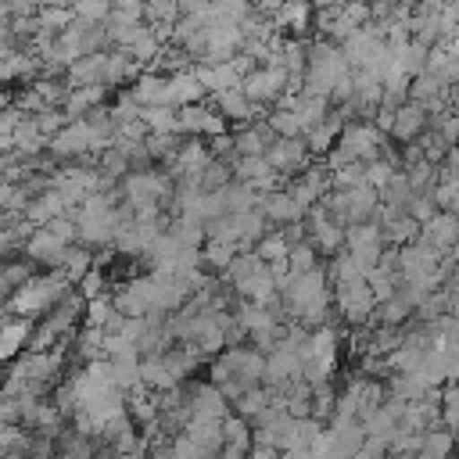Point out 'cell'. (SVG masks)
<instances>
[{
    "label": "cell",
    "mask_w": 459,
    "mask_h": 459,
    "mask_svg": "<svg viewBox=\"0 0 459 459\" xmlns=\"http://www.w3.org/2000/svg\"><path fill=\"white\" fill-rule=\"evenodd\" d=\"M273 126H276L280 133H294V129H298L301 122H298L294 115H276V118H273Z\"/></svg>",
    "instance_id": "cell-15"
},
{
    "label": "cell",
    "mask_w": 459,
    "mask_h": 459,
    "mask_svg": "<svg viewBox=\"0 0 459 459\" xmlns=\"http://www.w3.org/2000/svg\"><path fill=\"white\" fill-rule=\"evenodd\" d=\"M197 82H201V86H212V90H222V93H226V90H237V82H240V79H237V72H233V68L222 61V65H212V68H204V72L197 75Z\"/></svg>",
    "instance_id": "cell-2"
},
{
    "label": "cell",
    "mask_w": 459,
    "mask_h": 459,
    "mask_svg": "<svg viewBox=\"0 0 459 459\" xmlns=\"http://www.w3.org/2000/svg\"><path fill=\"white\" fill-rule=\"evenodd\" d=\"M273 165H280V169H294V165H301V147H298L294 140L276 143V151H273Z\"/></svg>",
    "instance_id": "cell-8"
},
{
    "label": "cell",
    "mask_w": 459,
    "mask_h": 459,
    "mask_svg": "<svg viewBox=\"0 0 459 459\" xmlns=\"http://www.w3.org/2000/svg\"><path fill=\"white\" fill-rule=\"evenodd\" d=\"M100 68H104V57H100V54L79 57V61H75V68H72V79H75V82H90V79H97V75H100Z\"/></svg>",
    "instance_id": "cell-7"
},
{
    "label": "cell",
    "mask_w": 459,
    "mask_h": 459,
    "mask_svg": "<svg viewBox=\"0 0 459 459\" xmlns=\"http://www.w3.org/2000/svg\"><path fill=\"white\" fill-rule=\"evenodd\" d=\"M420 122H423L420 108H405V111H398L394 129H398V136H409V133H416V129H420Z\"/></svg>",
    "instance_id": "cell-11"
},
{
    "label": "cell",
    "mask_w": 459,
    "mask_h": 459,
    "mask_svg": "<svg viewBox=\"0 0 459 459\" xmlns=\"http://www.w3.org/2000/svg\"><path fill=\"white\" fill-rule=\"evenodd\" d=\"M147 118H151V126H158V129H169V126H172V115H169L165 108H154V111H147Z\"/></svg>",
    "instance_id": "cell-14"
},
{
    "label": "cell",
    "mask_w": 459,
    "mask_h": 459,
    "mask_svg": "<svg viewBox=\"0 0 459 459\" xmlns=\"http://www.w3.org/2000/svg\"><path fill=\"white\" fill-rule=\"evenodd\" d=\"M100 75H104L108 82H118V79H126V75H129V61H126V54H111V57H104V68H100Z\"/></svg>",
    "instance_id": "cell-9"
},
{
    "label": "cell",
    "mask_w": 459,
    "mask_h": 459,
    "mask_svg": "<svg viewBox=\"0 0 459 459\" xmlns=\"http://www.w3.org/2000/svg\"><path fill=\"white\" fill-rule=\"evenodd\" d=\"M269 212H273L276 219H290V215L298 212V204H294L290 197H273V201H269Z\"/></svg>",
    "instance_id": "cell-13"
},
{
    "label": "cell",
    "mask_w": 459,
    "mask_h": 459,
    "mask_svg": "<svg viewBox=\"0 0 459 459\" xmlns=\"http://www.w3.org/2000/svg\"><path fill=\"white\" fill-rule=\"evenodd\" d=\"M68 22H72V14H68L65 7H57V4H43V7H39V18H36V29L47 32V36H57Z\"/></svg>",
    "instance_id": "cell-3"
},
{
    "label": "cell",
    "mask_w": 459,
    "mask_h": 459,
    "mask_svg": "<svg viewBox=\"0 0 459 459\" xmlns=\"http://www.w3.org/2000/svg\"><path fill=\"white\" fill-rule=\"evenodd\" d=\"M108 11H111V0H72V14L82 22H93V25H100L108 18Z\"/></svg>",
    "instance_id": "cell-4"
},
{
    "label": "cell",
    "mask_w": 459,
    "mask_h": 459,
    "mask_svg": "<svg viewBox=\"0 0 459 459\" xmlns=\"http://www.w3.org/2000/svg\"><path fill=\"white\" fill-rule=\"evenodd\" d=\"M427 237H430L434 244H448V240H452V219H448V215L434 219V222L427 226Z\"/></svg>",
    "instance_id": "cell-12"
},
{
    "label": "cell",
    "mask_w": 459,
    "mask_h": 459,
    "mask_svg": "<svg viewBox=\"0 0 459 459\" xmlns=\"http://www.w3.org/2000/svg\"><path fill=\"white\" fill-rule=\"evenodd\" d=\"M208 7H212V14H219V18H230V22H244L247 18V11H251V4L247 0H208Z\"/></svg>",
    "instance_id": "cell-6"
},
{
    "label": "cell",
    "mask_w": 459,
    "mask_h": 459,
    "mask_svg": "<svg viewBox=\"0 0 459 459\" xmlns=\"http://www.w3.org/2000/svg\"><path fill=\"white\" fill-rule=\"evenodd\" d=\"M273 22L287 29H301L308 22V0H280L273 11Z\"/></svg>",
    "instance_id": "cell-1"
},
{
    "label": "cell",
    "mask_w": 459,
    "mask_h": 459,
    "mask_svg": "<svg viewBox=\"0 0 459 459\" xmlns=\"http://www.w3.org/2000/svg\"><path fill=\"white\" fill-rule=\"evenodd\" d=\"M108 22H122V25L143 22V4H140V0H111Z\"/></svg>",
    "instance_id": "cell-5"
},
{
    "label": "cell",
    "mask_w": 459,
    "mask_h": 459,
    "mask_svg": "<svg viewBox=\"0 0 459 459\" xmlns=\"http://www.w3.org/2000/svg\"><path fill=\"white\" fill-rule=\"evenodd\" d=\"M222 111H226L230 118H244V115H247L244 93H240V90H226V93H222Z\"/></svg>",
    "instance_id": "cell-10"
}]
</instances>
